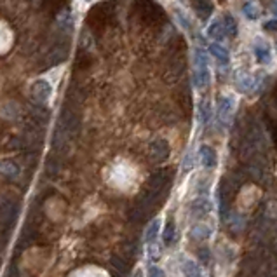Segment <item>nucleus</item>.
Instances as JSON below:
<instances>
[{
	"label": "nucleus",
	"mask_w": 277,
	"mask_h": 277,
	"mask_svg": "<svg viewBox=\"0 0 277 277\" xmlns=\"http://www.w3.org/2000/svg\"><path fill=\"white\" fill-rule=\"evenodd\" d=\"M243 12L250 21H255L260 17V10H258L257 2H244L243 3Z\"/></svg>",
	"instance_id": "16"
},
{
	"label": "nucleus",
	"mask_w": 277,
	"mask_h": 277,
	"mask_svg": "<svg viewBox=\"0 0 277 277\" xmlns=\"http://www.w3.org/2000/svg\"><path fill=\"white\" fill-rule=\"evenodd\" d=\"M208 37L213 38V40H223V38L227 37V30H225V24H223V19H215L209 24Z\"/></svg>",
	"instance_id": "9"
},
{
	"label": "nucleus",
	"mask_w": 277,
	"mask_h": 277,
	"mask_svg": "<svg viewBox=\"0 0 277 277\" xmlns=\"http://www.w3.org/2000/svg\"><path fill=\"white\" fill-rule=\"evenodd\" d=\"M148 277H166V274L162 269L157 267V265H150V267H148Z\"/></svg>",
	"instance_id": "21"
},
{
	"label": "nucleus",
	"mask_w": 277,
	"mask_h": 277,
	"mask_svg": "<svg viewBox=\"0 0 277 277\" xmlns=\"http://www.w3.org/2000/svg\"><path fill=\"white\" fill-rule=\"evenodd\" d=\"M234 108H236V101L230 96H222L218 99V115L222 120H229L234 113Z\"/></svg>",
	"instance_id": "7"
},
{
	"label": "nucleus",
	"mask_w": 277,
	"mask_h": 277,
	"mask_svg": "<svg viewBox=\"0 0 277 277\" xmlns=\"http://www.w3.org/2000/svg\"><path fill=\"white\" fill-rule=\"evenodd\" d=\"M2 173L3 176H9V178H12V176H16L17 173H19V169H17V166L14 164V162H3L2 166Z\"/></svg>",
	"instance_id": "19"
},
{
	"label": "nucleus",
	"mask_w": 277,
	"mask_h": 277,
	"mask_svg": "<svg viewBox=\"0 0 277 277\" xmlns=\"http://www.w3.org/2000/svg\"><path fill=\"white\" fill-rule=\"evenodd\" d=\"M276 49H277V44H276Z\"/></svg>",
	"instance_id": "27"
},
{
	"label": "nucleus",
	"mask_w": 277,
	"mask_h": 277,
	"mask_svg": "<svg viewBox=\"0 0 277 277\" xmlns=\"http://www.w3.org/2000/svg\"><path fill=\"white\" fill-rule=\"evenodd\" d=\"M182 272H183V277H202V271L201 267H199L195 262L192 260H187L183 264L182 267Z\"/></svg>",
	"instance_id": "15"
},
{
	"label": "nucleus",
	"mask_w": 277,
	"mask_h": 277,
	"mask_svg": "<svg viewBox=\"0 0 277 277\" xmlns=\"http://www.w3.org/2000/svg\"><path fill=\"white\" fill-rule=\"evenodd\" d=\"M211 211V202L206 201V199H197V201L192 204V215L201 218V216H206Z\"/></svg>",
	"instance_id": "11"
},
{
	"label": "nucleus",
	"mask_w": 277,
	"mask_h": 277,
	"mask_svg": "<svg viewBox=\"0 0 277 277\" xmlns=\"http://www.w3.org/2000/svg\"><path fill=\"white\" fill-rule=\"evenodd\" d=\"M194 87L197 89H204L206 86H209L211 82V72H209V66H201V68L194 70Z\"/></svg>",
	"instance_id": "8"
},
{
	"label": "nucleus",
	"mask_w": 277,
	"mask_h": 277,
	"mask_svg": "<svg viewBox=\"0 0 277 277\" xmlns=\"http://www.w3.org/2000/svg\"><path fill=\"white\" fill-rule=\"evenodd\" d=\"M169 157V143L162 138H157L150 143V159L155 164H162Z\"/></svg>",
	"instance_id": "1"
},
{
	"label": "nucleus",
	"mask_w": 277,
	"mask_h": 277,
	"mask_svg": "<svg viewBox=\"0 0 277 277\" xmlns=\"http://www.w3.org/2000/svg\"><path fill=\"white\" fill-rule=\"evenodd\" d=\"M209 117H211V105L204 101L202 103V108H201V120L206 124L209 120Z\"/></svg>",
	"instance_id": "20"
},
{
	"label": "nucleus",
	"mask_w": 277,
	"mask_h": 277,
	"mask_svg": "<svg viewBox=\"0 0 277 277\" xmlns=\"http://www.w3.org/2000/svg\"><path fill=\"white\" fill-rule=\"evenodd\" d=\"M271 7H272V12H274L276 19H277V2H274V3H271Z\"/></svg>",
	"instance_id": "25"
},
{
	"label": "nucleus",
	"mask_w": 277,
	"mask_h": 277,
	"mask_svg": "<svg viewBox=\"0 0 277 277\" xmlns=\"http://www.w3.org/2000/svg\"><path fill=\"white\" fill-rule=\"evenodd\" d=\"M162 241H164L166 246L175 244V241H176V225H175L173 220H168V223H166L164 232H162Z\"/></svg>",
	"instance_id": "13"
},
{
	"label": "nucleus",
	"mask_w": 277,
	"mask_h": 277,
	"mask_svg": "<svg viewBox=\"0 0 277 277\" xmlns=\"http://www.w3.org/2000/svg\"><path fill=\"white\" fill-rule=\"evenodd\" d=\"M213 234V230L209 229L208 225H195L194 229L190 230V236H192V239H195V241H206V239H209V236Z\"/></svg>",
	"instance_id": "14"
},
{
	"label": "nucleus",
	"mask_w": 277,
	"mask_h": 277,
	"mask_svg": "<svg viewBox=\"0 0 277 277\" xmlns=\"http://www.w3.org/2000/svg\"><path fill=\"white\" fill-rule=\"evenodd\" d=\"M199 159H201L202 166L208 169L216 168V164H218V157H216L215 148L208 147V145H202V147L199 148Z\"/></svg>",
	"instance_id": "5"
},
{
	"label": "nucleus",
	"mask_w": 277,
	"mask_h": 277,
	"mask_svg": "<svg viewBox=\"0 0 277 277\" xmlns=\"http://www.w3.org/2000/svg\"><path fill=\"white\" fill-rule=\"evenodd\" d=\"M223 24H225L227 37H230V38L237 37V31H239V28H237V21H236V17L230 16V14H227V16L223 17Z\"/></svg>",
	"instance_id": "17"
},
{
	"label": "nucleus",
	"mask_w": 277,
	"mask_h": 277,
	"mask_svg": "<svg viewBox=\"0 0 277 277\" xmlns=\"http://www.w3.org/2000/svg\"><path fill=\"white\" fill-rule=\"evenodd\" d=\"M258 82H257V77L255 75H250V73H241V75H237L236 79V87L239 92H244V94H250V92H253L257 89Z\"/></svg>",
	"instance_id": "4"
},
{
	"label": "nucleus",
	"mask_w": 277,
	"mask_h": 277,
	"mask_svg": "<svg viewBox=\"0 0 277 277\" xmlns=\"http://www.w3.org/2000/svg\"><path fill=\"white\" fill-rule=\"evenodd\" d=\"M51 92H52V87L47 80H37L31 86V96L40 103H47L49 98H51Z\"/></svg>",
	"instance_id": "3"
},
{
	"label": "nucleus",
	"mask_w": 277,
	"mask_h": 277,
	"mask_svg": "<svg viewBox=\"0 0 277 277\" xmlns=\"http://www.w3.org/2000/svg\"><path fill=\"white\" fill-rule=\"evenodd\" d=\"M133 277H145V276H143V271H141V269H138V271H134Z\"/></svg>",
	"instance_id": "24"
},
{
	"label": "nucleus",
	"mask_w": 277,
	"mask_h": 277,
	"mask_svg": "<svg viewBox=\"0 0 277 277\" xmlns=\"http://www.w3.org/2000/svg\"><path fill=\"white\" fill-rule=\"evenodd\" d=\"M201 66H209L208 52L202 49H195L194 51V68H201Z\"/></svg>",
	"instance_id": "18"
},
{
	"label": "nucleus",
	"mask_w": 277,
	"mask_h": 277,
	"mask_svg": "<svg viewBox=\"0 0 277 277\" xmlns=\"http://www.w3.org/2000/svg\"><path fill=\"white\" fill-rule=\"evenodd\" d=\"M159 229H161V220L155 218L154 222L148 225L147 232H145V241H147L148 246L155 244V241H157V236H159Z\"/></svg>",
	"instance_id": "12"
},
{
	"label": "nucleus",
	"mask_w": 277,
	"mask_h": 277,
	"mask_svg": "<svg viewBox=\"0 0 277 277\" xmlns=\"http://www.w3.org/2000/svg\"><path fill=\"white\" fill-rule=\"evenodd\" d=\"M264 30L267 31H277V19H269L264 23Z\"/></svg>",
	"instance_id": "22"
},
{
	"label": "nucleus",
	"mask_w": 277,
	"mask_h": 277,
	"mask_svg": "<svg viewBox=\"0 0 277 277\" xmlns=\"http://www.w3.org/2000/svg\"><path fill=\"white\" fill-rule=\"evenodd\" d=\"M274 98H276V103H277V86H276V91H274Z\"/></svg>",
	"instance_id": "26"
},
{
	"label": "nucleus",
	"mask_w": 277,
	"mask_h": 277,
	"mask_svg": "<svg viewBox=\"0 0 277 277\" xmlns=\"http://www.w3.org/2000/svg\"><path fill=\"white\" fill-rule=\"evenodd\" d=\"M208 51H209V54L215 56V59L218 63H222V65H229L230 54H229V51H227V49L223 47L222 44H209Z\"/></svg>",
	"instance_id": "10"
},
{
	"label": "nucleus",
	"mask_w": 277,
	"mask_h": 277,
	"mask_svg": "<svg viewBox=\"0 0 277 277\" xmlns=\"http://www.w3.org/2000/svg\"><path fill=\"white\" fill-rule=\"evenodd\" d=\"M272 140H274V145L277 148V122H274V126H272Z\"/></svg>",
	"instance_id": "23"
},
{
	"label": "nucleus",
	"mask_w": 277,
	"mask_h": 277,
	"mask_svg": "<svg viewBox=\"0 0 277 277\" xmlns=\"http://www.w3.org/2000/svg\"><path fill=\"white\" fill-rule=\"evenodd\" d=\"M253 52H255V58L260 65H271L272 61V51H271V45L267 44L265 40L262 38H257L253 45Z\"/></svg>",
	"instance_id": "2"
},
{
	"label": "nucleus",
	"mask_w": 277,
	"mask_h": 277,
	"mask_svg": "<svg viewBox=\"0 0 277 277\" xmlns=\"http://www.w3.org/2000/svg\"><path fill=\"white\" fill-rule=\"evenodd\" d=\"M192 9L195 10V16L201 21H208L213 14V9H215V3L208 2V0H199V2L192 3Z\"/></svg>",
	"instance_id": "6"
}]
</instances>
